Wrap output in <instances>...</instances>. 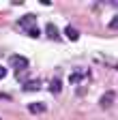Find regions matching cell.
I'll return each mask as SVG.
<instances>
[{
	"instance_id": "6da1fadb",
	"label": "cell",
	"mask_w": 118,
	"mask_h": 120,
	"mask_svg": "<svg viewBox=\"0 0 118 120\" xmlns=\"http://www.w3.org/2000/svg\"><path fill=\"white\" fill-rule=\"evenodd\" d=\"M9 64H11V69L15 71L17 75H22V71L28 69V58L26 56H19V54H11L9 56Z\"/></svg>"
},
{
	"instance_id": "7a4b0ae2",
	"label": "cell",
	"mask_w": 118,
	"mask_h": 120,
	"mask_svg": "<svg viewBox=\"0 0 118 120\" xmlns=\"http://www.w3.org/2000/svg\"><path fill=\"white\" fill-rule=\"evenodd\" d=\"M19 26H22L24 30H28V32H30V30L37 28V17H34L32 13H28V15H24V17L19 19Z\"/></svg>"
},
{
	"instance_id": "3957f363",
	"label": "cell",
	"mask_w": 118,
	"mask_h": 120,
	"mask_svg": "<svg viewBox=\"0 0 118 120\" xmlns=\"http://www.w3.org/2000/svg\"><path fill=\"white\" fill-rule=\"evenodd\" d=\"M114 99H116V97H114V92H112V90H110V92H105V94H103V97H101V101H99V105H101V107H103V109H107V107H110V105L114 103Z\"/></svg>"
},
{
	"instance_id": "277c9868",
	"label": "cell",
	"mask_w": 118,
	"mask_h": 120,
	"mask_svg": "<svg viewBox=\"0 0 118 120\" xmlns=\"http://www.w3.org/2000/svg\"><path fill=\"white\" fill-rule=\"evenodd\" d=\"M45 32H47V37H49V39H54V41L60 39V30H58L54 24H45Z\"/></svg>"
},
{
	"instance_id": "5b68a950",
	"label": "cell",
	"mask_w": 118,
	"mask_h": 120,
	"mask_svg": "<svg viewBox=\"0 0 118 120\" xmlns=\"http://www.w3.org/2000/svg\"><path fill=\"white\" fill-rule=\"evenodd\" d=\"M41 79H28L26 84H24V90L28 92V90H30V92H34V90H41Z\"/></svg>"
},
{
	"instance_id": "8992f818",
	"label": "cell",
	"mask_w": 118,
	"mask_h": 120,
	"mask_svg": "<svg viewBox=\"0 0 118 120\" xmlns=\"http://www.w3.org/2000/svg\"><path fill=\"white\" fill-rule=\"evenodd\" d=\"M65 34H67L69 41H77V39H80V30H77L75 26H67V28H65Z\"/></svg>"
},
{
	"instance_id": "52a82bcc",
	"label": "cell",
	"mask_w": 118,
	"mask_h": 120,
	"mask_svg": "<svg viewBox=\"0 0 118 120\" xmlns=\"http://www.w3.org/2000/svg\"><path fill=\"white\" fill-rule=\"evenodd\" d=\"M49 90H52L54 94H58V92L62 90V79H60V77H54V79L49 82Z\"/></svg>"
},
{
	"instance_id": "ba28073f",
	"label": "cell",
	"mask_w": 118,
	"mask_h": 120,
	"mask_svg": "<svg viewBox=\"0 0 118 120\" xmlns=\"http://www.w3.org/2000/svg\"><path fill=\"white\" fill-rule=\"evenodd\" d=\"M28 112H32V114H43V112H45V103H30V105H28Z\"/></svg>"
},
{
	"instance_id": "9c48e42d",
	"label": "cell",
	"mask_w": 118,
	"mask_h": 120,
	"mask_svg": "<svg viewBox=\"0 0 118 120\" xmlns=\"http://www.w3.org/2000/svg\"><path fill=\"white\" fill-rule=\"evenodd\" d=\"M110 28H112V30H116V28H118V17H114V19L110 22Z\"/></svg>"
},
{
	"instance_id": "30bf717a",
	"label": "cell",
	"mask_w": 118,
	"mask_h": 120,
	"mask_svg": "<svg viewBox=\"0 0 118 120\" xmlns=\"http://www.w3.org/2000/svg\"><path fill=\"white\" fill-rule=\"evenodd\" d=\"M77 79H82V73H73L71 75V82H77Z\"/></svg>"
},
{
	"instance_id": "8fae6325",
	"label": "cell",
	"mask_w": 118,
	"mask_h": 120,
	"mask_svg": "<svg viewBox=\"0 0 118 120\" xmlns=\"http://www.w3.org/2000/svg\"><path fill=\"white\" fill-rule=\"evenodd\" d=\"M2 77H7V69H4V67H0V79H2Z\"/></svg>"
}]
</instances>
